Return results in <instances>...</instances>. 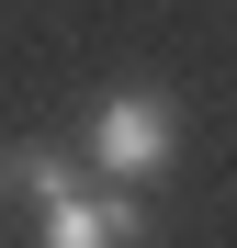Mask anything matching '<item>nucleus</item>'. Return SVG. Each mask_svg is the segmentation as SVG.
<instances>
[{
    "label": "nucleus",
    "mask_w": 237,
    "mask_h": 248,
    "mask_svg": "<svg viewBox=\"0 0 237 248\" xmlns=\"http://www.w3.org/2000/svg\"><path fill=\"white\" fill-rule=\"evenodd\" d=\"M170 158H181V102L170 91H158V79H125V91H102L91 102V136H79V170H91V181H158V170H170Z\"/></svg>",
    "instance_id": "1"
},
{
    "label": "nucleus",
    "mask_w": 237,
    "mask_h": 248,
    "mask_svg": "<svg viewBox=\"0 0 237 248\" xmlns=\"http://www.w3.org/2000/svg\"><path fill=\"white\" fill-rule=\"evenodd\" d=\"M34 248H147V215L125 181H68L57 203H34Z\"/></svg>",
    "instance_id": "2"
},
{
    "label": "nucleus",
    "mask_w": 237,
    "mask_h": 248,
    "mask_svg": "<svg viewBox=\"0 0 237 248\" xmlns=\"http://www.w3.org/2000/svg\"><path fill=\"white\" fill-rule=\"evenodd\" d=\"M68 181H91L68 147H0V203H23V215H34V203H57Z\"/></svg>",
    "instance_id": "3"
}]
</instances>
